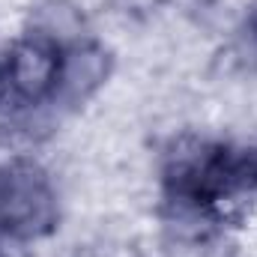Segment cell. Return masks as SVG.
<instances>
[{"instance_id":"6da1fadb","label":"cell","mask_w":257,"mask_h":257,"mask_svg":"<svg viewBox=\"0 0 257 257\" xmlns=\"http://www.w3.org/2000/svg\"><path fill=\"white\" fill-rule=\"evenodd\" d=\"M165 200L189 215H224L257 194V150L209 135H177L159 168Z\"/></svg>"},{"instance_id":"7a4b0ae2","label":"cell","mask_w":257,"mask_h":257,"mask_svg":"<svg viewBox=\"0 0 257 257\" xmlns=\"http://www.w3.org/2000/svg\"><path fill=\"white\" fill-rule=\"evenodd\" d=\"M60 203L48 174L30 162L0 168V227L39 242L57 230Z\"/></svg>"},{"instance_id":"3957f363","label":"cell","mask_w":257,"mask_h":257,"mask_svg":"<svg viewBox=\"0 0 257 257\" xmlns=\"http://www.w3.org/2000/svg\"><path fill=\"white\" fill-rule=\"evenodd\" d=\"M60 75V48L51 42L21 33L0 54V108L12 105L15 111L48 105Z\"/></svg>"},{"instance_id":"277c9868","label":"cell","mask_w":257,"mask_h":257,"mask_svg":"<svg viewBox=\"0 0 257 257\" xmlns=\"http://www.w3.org/2000/svg\"><path fill=\"white\" fill-rule=\"evenodd\" d=\"M114 75V54L93 36L75 42L60 51V75L48 105L78 111L93 102Z\"/></svg>"},{"instance_id":"5b68a950","label":"cell","mask_w":257,"mask_h":257,"mask_svg":"<svg viewBox=\"0 0 257 257\" xmlns=\"http://www.w3.org/2000/svg\"><path fill=\"white\" fill-rule=\"evenodd\" d=\"M27 33H33V36L51 42V45L60 48V51L90 36L84 12H81V6L72 3V0H42V3L30 12Z\"/></svg>"},{"instance_id":"8992f818","label":"cell","mask_w":257,"mask_h":257,"mask_svg":"<svg viewBox=\"0 0 257 257\" xmlns=\"http://www.w3.org/2000/svg\"><path fill=\"white\" fill-rule=\"evenodd\" d=\"M30 245H33L30 239H24V236L9 233V230L0 227V257H33Z\"/></svg>"},{"instance_id":"52a82bcc","label":"cell","mask_w":257,"mask_h":257,"mask_svg":"<svg viewBox=\"0 0 257 257\" xmlns=\"http://www.w3.org/2000/svg\"><path fill=\"white\" fill-rule=\"evenodd\" d=\"M245 33H248V39L257 48V0H251L248 9H245Z\"/></svg>"},{"instance_id":"ba28073f","label":"cell","mask_w":257,"mask_h":257,"mask_svg":"<svg viewBox=\"0 0 257 257\" xmlns=\"http://www.w3.org/2000/svg\"><path fill=\"white\" fill-rule=\"evenodd\" d=\"M126 9H147L150 3H156V0H120Z\"/></svg>"}]
</instances>
